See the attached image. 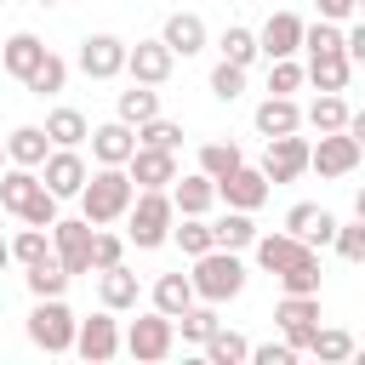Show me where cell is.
Wrapping results in <instances>:
<instances>
[{"mask_svg": "<svg viewBox=\"0 0 365 365\" xmlns=\"http://www.w3.org/2000/svg\"><path fill=\"white\" fill-rule=\"evenodd\" d=\"M131 200H137L131 171H125V165H97V171L86 177V188H80V217H86L91 228H108V222H120V217L131 211Z\"/></svg>", "mask_w": 365, "mask_h": 365, "instance_id": "obj_1", "label": "cell"}, {"mask_svg": "<svg viewBox=\"0 0 365 365\" xmlns=\"http://www.w3.org/2000/svg\"><path fill=\"white\" fill-rule=\"evenodd\" d=\"M171 222H177L171 188H137V200H131V211H125V245L160 251V245L171 240Z\"/></svg>", "mask_w": 365, "mask_h": 365, "instance_id": "obj_2", "label": "cell"}, {"mask_svg": "<svg viewBox=\"0 0 365 365\" xmlns=\"http://www.w3.org/2000/svg\"><path fill=\"white\" fill-rule=\"evenodd\" d=\"M194 297L200 302H228V297H240L245 291V262H240V251H222V245H211L205 257H194Z\"/></svg>", "mask_w": 365, "mask_h": 365, "instance_id": "obj_3", "label": "cell"}, {"mask_svg": "<svg viewBox=\"0 0 365 365\" xmlns=\"http://www.w3.org/2000/svg\"><path fill=\"white\" fill-rule=\"evenodd\" d=\"M74 331H80V319H74V308L63 297H34V314H29V342L34 348L74 354Z\"/></svg>", "mask_w": 365, "mask_h": 365, "instance_id": "obj_4", "label": "cell"}, {"mask_svg": "<svg viewBox=\"0 0 365 365\" xmlns=\"http://www.w3.org/2000/svg\"><path fill=\"white\" fill-rule=\"evenodd\" d=\"M171 348H177V319H171V314L148 308V314H137V319L125 325V354H131L137 365H160Z\"/></svg>", "mask_w": 365, "mask_h": 365, "instance_id": "obj_5", "label": "cell"}, {"mask_svg": "<svg viewBox=\"0 0 365 365\" xmlns=\"http://www.w3.org/2000/svg\"><path fill=\"white\" fill-rule=\"evenodd\" d=\"M125 51H131V40H120V34H86L74 63H80L86 80H120L125 74Z\"/></svg>", "mask_w": 365, "mask_h": 365, "instance_id": "obj_6", "label": "cell"}, {"mask_svg": "<svg viewBox=\"0 0 365 365\" xmlns=\"http://www.w3.org/2000/svg\"><path fill=\"white\" fill-rule=\"evenodd\" d=\"M91 222L86 217H57L51 222V251H57V262L68 268V274H91Z\"/></svg>", "mask_w": 365, "mask_h": 365, "instance_id": "obj_7", "label": "cell"}, {"mask_svg": "<svg viewBox=\"0 0 365 365\" xmlns=\"http://www.w3.org/2000/svg\"><path fill=\"white\" fill-rule=\"evenodd\" d=\"M274 319H279V336H285L297 354H308V342H314V331H319V291H308V297H279Z\"/></svg>", "mask_w": 365, "mask_h": 365, "instance_id": "obj_8", "label": "cell"}, {"mask_svg": "<svg viewBox=\"0 0 365 365\" xmlns=\"http://www.w3.org/2000/svg\"><path fill=\"white\" fill-rule=\"evenodd\" d=\"M120 348H125V336H120V325H114V308H103V314H91V319H80V331H74V354H80V359L108 365Z\"/></svg>", "mask_w": 365, "mask_h": 365, "instance_id": "obj_9", "label": "cell"}, {"mask_svg": "<svg viewBox=\"0 0 365 365\" xmlns=\"http://www.w3.org/2000/svg\"><path fill=\"white\" fill-rule=\"evenodd\" d=\"M359 143L348 137V131H319V143H308V171H319V177H348L354 165H359Z\"/></svg>", "mask_w": 365, "mask_h": 365, "instance_id": "obj_10", "label": "cell"}, {"mask_svg": "<svg viewBox=\"0 0 365 365\" xmlns=\"http://www.w3.org/2000/svg\"><path fill=\"white\" fill-rule=\"evenodd\" d=\"M262 143H268L262 148V177L268 182H297L308 171V137L285 131V137H262Z\"/></svg>", "mask_w": 365, "mask_h": 365, "instance_id": "obj_11", "label": "cell"}, {"mask_svg": "<svg viewBox=\"0 0 365 365\" xmlns=\"http://www.w3.org/2000/svg\"><path fill=\"white\" fill-rule=\"evenodd\" d=\"M86 177H91V165H86V154H80V148H51V154H46V165H40V182H46L57 200H80Z\"/></svg>", "mask_w": 365, "mask_h": 365, "instance_id": "obj_12", "label": "cell"}, {"mask_svg": "<svg viewBox=\"0 0 365 365\" xmlns=\"http://www.w3.org/2000/svg\"><path fill=\"white\" fill-rule=\"evenodd\" d=\"M268 177H262V165H234L222 182H217V200L222 205H234V211H257L262 200H268Z\"/></svg>", "mask_w": 365, "mask_h": 365, "instance_id": "obj_13", "label": "cell"}, {"mask_svg": "<svg viewBox=\"0 0 365 365\" xmlns=\"http://www.w3.org/2000/svg\"><path fill=\"white\" fill-rule=\"evenodd\" d=\"M302 29H308V23H302L297 11H274V17L257 29V51H262L268 63H274V57H297V51H302Z\"/></svg>", "mask_w": 365, "mask_h": 365, "instance_id": "obj_14", "label": "cell"}, {"mask_svg": "<svg viewBox=\"0 0 365 365\" xmlns=\"http://www.w3.org/2000/svg\"><path fill=\"white\" fill-rule=\"evenodd\" d=\"M171 63H177V57H171L165 40H137V46L125 51V74L143 80V86H165V80H171Z\"/></svg>", "mask_w": 365, "mask_h": 365, "instance_id": "obj_15", "label": "cell"}, {"mask_svg": "<svg viewBox=\"0 0 365 365\" xmlns=\"http://www.w3.org/2000/svg\"><path fill=\"white\" fill-rule=\"evenodd\" d=\"M91 160L97 165H125L131 154H137V125H125V120H108V125H91Z\"/></svg>", "mask_w": 365, "mask_h": 365, "instance_id": "obj_16", "label": "cell"}, {"mask_svg": "<svg viewBox=\"0 0 365 365\" xmlns=\"http://www.w3.org/2000/svg\"><path fill=\"white\" fill-rule=\"evenodd\" d=\"M40 57H46V40L29 34V29H17V34L0 40V68H6L11 80H29V74L40 68Z\"/></svg>", "mask_w": 365, "mask_h": 365, "instance_id": "obj_17", "label": "cell"}, {"mask_svg": "<svg viewBox=\"0 0 365 365\" xmlns=\"http://www.w3.org/2000/svg\"><path fill=\"white\" fill-rule=\"evenodd\" d=\"M125 171H131L137 188H171V182H177V154H171V148H137V154L125 160Z\"/></svg>", "mask_w": 365, "mask_h": 365, "instance_id": "obj_18", "label": "cell"}, {"mask_svg": "<svg viewBox=\"0 0 365 365\" xmlns=\"http://www.w3.org/2000/svg\"><path fill=\"white\" fill-rule=\"evenodd\" d=\"M251 251H257V262H262L268 274H285L291 262L314 257V245H308V240H297V234H257V240H251Z\"/></svg>", "mask_w": 365, "mask_h": 365, "instance_id": "obj_19", "label": "cell"}, {"mask_svg": "<svg viewBox=\"0 0 365 365\" xmlns=\"http://www.w3.org/2000/svg\"><path fill=\"white\" fill-rule=\"evenodd\" d=\"M160 40L171 46V57H194V51H205V17L200 11H171Z\"/></svg>", "mask_w": 365, "mask_h": 365, "instance_id": "obj_20", "label": "cell"}, {"mask_svg": "<svg viewBox=\"0 0 365 365\" xmlns=\"http://www.w3.org/2000/svg\"><path fill=\"white\" fill-rule=\"evenodd\" d=\"M257 137H285V131H302V108H297V97H262L257 103Z\"/></svg>", "mask_w": 365, "mask_h": 365, "instance_id": "obj_21", "label": "cell"}, {"mask_svg": "<svg viewBox=\"0 0 365 365\" xmlns=\"http://www.w3.org/2000/svg\"><path fill=\"white\" fill-rule=\"evenodd\" d=\"M308 80H314V91H348V80H354L348 46H342V51H314V57H308Z\"/></svg>", "mask_w": 365, "mask_h": 365, "instance_id": "obj_22", "label": "cell"}, {"mask_svg": "<svg viewBox=\"0 0 365 365\" xmlns=\"http://www.w3.org/2000/svg\"><path fill=\"white\" fill-rule=\"evenodd\" d=\"M171 205H177V217H205V211L217 205V182H211L205 171L177 177V182H171Z\"/></svg>", "mask_w": 365, "mask_h": 365, "instance_id": "obj_23", "label": "cell"}, {"mask_svg": "<svg viewBox=\"0 0 365 365\" xmlns=\"http://www.w3.org/2000/svg\"><path fill=\"white\" fill-rule=\"evenodd\" d=\"M46 154H51V137H46V125H17V131L6 137V160H11V165H29V171H40V165H46Z\"/></svg>", "mask_w": 365, "mask_h": 365, "instance_id": "obj_24", "label": "cell"}, {"mask_svg": "<svg viewBox=\"0 0 365 365\" xmlns=\"http://www.w3.org/2000/svg\"><path fill=\"white\" fill-rule=\"evenodd\" d=\"M97 297H103V308H114V314L137 308V274H131L125 262L103 268V274H97Z\"/></svg>", "mask_w": 365, "mask_h": 365, "instance_id": "obj_25", "label": "cell"}, {"mask_svg": "<svg viewBox=\"0 0 365 365\" xmlns=\"http://www.w3.org/2000/svg\"><path fill=\"white\" fill-rule=\"evenodd\" d=\"M40 194V171H29V165H6L0 171V205H6V217H23V205Z\"/></svg>", "mask_w": 365, "mask_h": 365, "instance_id": "obj_26", "label": "cell"}, {"mask_svg": "<svg viewBox=\"0 0 365 365\" xmlns=\"http://www.w3.org/2000/svg\"><path fill=\"white\" fill-rule=\"evenodd\" d=\"M68 279H74V274L57 262V251L23 268V285H29V297H63V291H68Z\"/></svg>", "mask_w": 365, "mask_h": 365, "instance_id": "obj_27", "label": "cell"}, {"mask_svg": "<svg viewBox=\"0 0 365 365\" xmlns=\"http://www.w3.org/2000/svg\"><path fill=\"white\" fill-rule=\"evenodd\" d=\"M154 114H160V91L143 86V80H131V86L120 91V103H114V120H125V125H143V120H154Z\"/></svg>", "mask_w": 365, "mask_h": 365, "instance_id": "obj_28", "label": "cell"}, {"mask_svg": "<svg viewBox=\"0 0 365 365\" xmlns=\"http://www.w3.org/2000/svg\"><path fill=\"white\" fill-rule=\"evenodd\" d=\"M46 137H51V148H80L91 137V125H86L80 108H51L46 114Z\"/></svg>", "mask_w": 365, "mask_h": 365, "instance_id": "obj_29", "label": "cell"}, {"mask_svg": "<svg viewBox=\"0 0 365 365\" xmlns=\"http://www.w3.org/2000/svg\"><path fill=\"white\" fill-rule=\"evenodd\" d=\"M211 240H217L222 251H245V245L257 240V222H251V211H234V205H228V217H217V222H211Z\"/></svg>", "mask_w": 365, "mask_h": 365, "instance_id": "obj_30", "label": "cell"}, {"mask_svg": "<svg viewBox=\"0 0 365 365\" xmlns=\"http://www.w3.org/2000/svg\"><path fill=\"white\" fill-rule=\"evenodd\" d=\"M188 302H200L188 274H160V279H154V308H160V314H171V319H177Z\"/></svg>", "mask_w": 365, "mask_h": 365, "instance_id": "obj_31", "label": "cell"}, {"mask_svg": "<svg viewBox=\"0 0 365 365\" xmlns=\"http://www.w3.org/2000/svg\"><path fill=\"white\" fill-rule=\"evenodd\" d=\"M200 354L211 359V365H240V359H251V342L240 336V331H228V325H217L205 342H200Z\"/></svg>", "mask_w": 365, "mask_h": 365, "instance_id": "obj_32", "label": "cell"}, {"mask_svg": "<svg viewBox=\"0 0 365 365\" xmlns=\"http://www.w3.org/2000/svg\"><path fill=\"white\" fill-rule=\"evenodd\" d=\"M302 120H308L314 131H342V125H348V103H342V91H319V97L302 108Z\"/></svg>", "mask_w": 365, "mask_h": 365, "instance_id": "obj_33", "label": "cell"}, {"mask_svg": "<svg viewBox=\"0 0 365 365\" xmlns=\"http://www.w3.org/2000/svg\"><path fill=\"white\" fill-rule=\"evenodd\" d=\"M40 257H51V228L23 222V228L11 234V262H17V268H29V262H40Z\"/></svg>", "mask_w": 365, "mask_h": 365, "instance_id": "obj_34", "label": "cell"}, {"mask_svg": "<svg viewBox=\"0 0 365 365\" xmlns=\"http://www.w3.org/2000/svg\"><path fill=\"white\" fill-rule=\"evenodd\" d=\"M217 325H222V319H217V302H188V308L177 314V331H182V342H194V348H200Z\"/></svg>", "mask_w": 365, "mask_h": 365, "instance_id": "obj_35", "label": "cell"}, {"mask_svg": "<svg viewBox=\"0 0 365 365\" xmlns=\"http://www.w3.org/2000/svg\"><path fill=\"white\" fill-rule=\"evenodd\" d=\"M23 86H29L34 97H57V91L68 86V63H63L57 51H46V57H40V68H34V74H29Z\"/></svg>", "mask_w": 365, "mask_h": 365, "instance_id": "obj_36", "label": "cell"}, {"mask_svg": "<svg viewBox=\"0 0 365 365\" xmlns=\"http://www.w3.org/2000/svg\"><path fill=\"white\" fill-rule=\"evenodd\" d=\"M234 165H245V154H240V143H200V171L211 177V182H222Z\"/></svg>", "mask_w": 365, "mask_h": 365, "instance_id": "obj_37", "label": "cell"}, {"mask_svg": "<svg viewBox=\"0 0 365 365\" xmlns=\"http://www.w3.org/2000/svg\"><path fill=\"white\" fill-rule=\"evenodd\" d=\"M308 354H314V359H325V365H342V359H354V336H348V331H336V325H319V331H314V342H308Z\"/></svg>", "mask_w": 365, "mask_h": 365, "instance_id": "obj_38", "label": "cell"}, {"mask_svg": "<svg viewBox=\"0 0 365 365\" xmlns=\"http://www.w3.org/2000/svg\"><path fill=\"white\" fill-rule=\"evenodd\" d=\"M217 51H222L228 63H240V68H251V63L262 57V51H257V34H251V29H240V23H228V29H222Z\"/></svg>", "mask_w": 365, "mask_h": 365, "instance_id": "obj_39", "label": "cell"}, {"mask_svg": "<svg viewBox=\"0 0 365 365\" xmlns=\"http://www.w3.org/2000/svg\"><path fill=\"white\" fill-rule=\"evenodd\" d=\"M137 148H182V125L177 120H165V114H154V120H143L137 125Z\"/></svg>", "mask_w": 365, "mask_h": 365, "instance_id": "obj_40", "label": "cell"}, {"mask_svg": "<svg viewBox=\"0 0 365 365\" xmlns=\"http://www.w3.org/2000/svg\"><path fill=\"white\" fill-rule=\"evenodd\" d=\"M171 240L182 245V257H205L217 240H211V222L205 217H182V222H171Z\"/></svg>", "mask_w": 365, "mask_h": 365, "instance_id": "obj_41", "label": "cell"}, {"mask_svg": "<svg viewBox=\"0 0 365 365\" xmlns=\"http://www.w3.org/2000/svg\"><path fill=\"white\" fill-rule=\"evenodd\" d=\"M279 279V291L285 297H308V291H319V251L314 257H302V262H291L285 274H274Z\"/></svg>", "mask_w": 365, "mask_h": 365, "instance_id": "obj_42", "label": "cell"}, {"mask_svg": "<svg viewBox=\"0 0 365 365\" xmlns=\"http://www.w3.org/2000/svg\"><path fill=\"white\" fill-rule=\"evenodd\" d=\"M302 80H308V68H302L297 57H274V63H268V91H274V97L302 91Z\"/></svg>", "mask_w": 365, "mask_h": 365, "instance_id": "obj_43", "label": "cell"}, {"mask_svg": "<svg viewBox=\"0 0 365 365\" xmlns=\"http://www.w3.org/2000/svg\"><path fill=\"white\" fill-rule=\"evenodd\" d=\"M240 91H245V68H240V63H228V57H222V63H217V68H211V97H217V103H234V97H240Z\"/></svg>", "mask_w": 365, "mask_h": 365, "instance_id": "obj_44", "label": "cell"}, {"mask_svg": "<svg viewBox=\"0 0 365 365\" xmlns=\"http://www.w3.org/2000/svg\"><path fill=\"white\" fill-rule=\"evenodd\" d=\"M114 262H125V240L108 234V228H97V234H91V274H103V268H114Z\"/></svg>", "mask_w": 365, "mask_h": 365, "instance_id": "obj_45", "label": "cell"}, {"mask_svg": "<svg viewBox=\"0 0 365 365\" xmlns=\"http://www.w3.org/2000/svg\"><path fill=\"white\" fill-rule=\"evenodd\" d=\"M331 245H336L342 262L359 268V262H365V222H359V217H354V222H336V240H331Z\"/></svg>", "mask_w": 365, "mask_h": 365, "instance_id": "obj_46", "label": "cell"}, {"mask_svg": "<svg viewBox=\"0 0 365 365\" xmlns=\"http://www.w3.org/2000/svg\"><path fill=\"white\" fill-rule=\"evenodd\" d=\"M17 222H34V228H51V222H57V194H51V188L40 182V194H34L29 205H23V217H17Z\"/></svg>", "mask_w": 365, "mask_h": 365, "instance_id": "obj_47", "label": "cell"}, {"mask_svg": "<svg viewBox=\"0 0 365 365\" xmlns=\"http://www.w3.org/2000/svg\"><path fill=\"white\" fill-rule=\"evenodd\" d=\"M319 217H325V205H308V200H302V205H291V211H285V234H297V240H308Z\"/></svg>", "mask_w": 365, "mask_h": 365, "instance_id": "obj_48", "label": "cell"}, {"mask_svg": "<svg viewBox=\"0 0 365 365\" xmlns=\"http://www.w3.org/2000/svg\"><path fill=\"white\" fill-rule=\"evenodd\" d=\"M251 359L257 365H297V348L291 342H262V348H251Z\"/></svg>", "mask_w": 365, "mask_h": 365, "instance_id": "obj_49", "label": "cell"}, {"mask_svg": "<svg viewBox=\"0 0 365 365\" xmlns=\"http://www.w3.org/2000/svg\"><path fill=\"white\" fill-rule=\"evenodd\" d=\"M342 46H348V57H354V63H365V17H359L354 29H342Z\"/></svg>", "mask_w": 365, "mask_h": 365, "instance_id": "obj_50", "label": "cell"}, {"mask_svg": "<svg viewBox=\"0 0 365 365\" xmlns=\"http://www.w3.org/2000/svg\"><path fill=\"white\" fill-rule=\"evenodd\" d=\"M314 11L331 17V23H342V17H354V0H314Z\"/></svg>", "mask_w": 365, "mask_h": 365, "instance_id": "obj_51", "label": "cell"}, {"mask_svg": "<svg viewBox=\"0 0 365 365\" xmlns=\"http://www.w3.org/2000/svg\"><path fill=\"white\" fill-rule=\"evenodd\" d=\"M342 131H348V137L365 148V108H348V125H342Z\"/></svg>", "mask_w": 365, "mask_h": 365, "instance_id": "obj_52", "label": "cell"}, {"mask_svg": "<svg viewBox=\"0 0 365 365\" xmlns=\"http://www.w3.org/2000/svg\"><path fill=\"white\" fill-rule=\"evenodd\" d=\"M0 268H11V240L0 234Z\"/></svg>", "mask_w": 365, "mask_h": 365, "instance_id": "obj_53", "label": "cell"}, {"mask_svg": "<svg viewBox=\"0 0 365 365\" xmlns=\"http://www.w3.org/2000/svg\"><path fill=\"white\" fill-rule=\"evenodd\" d=\"M354 217H359V222H365V188H359V194H354Z\"/></svg>", "mask_w": 365, "mask_h": 365, "instance_id": "obj_54", "label": "cell"}, {"mask_svg": "<svg viewBox=\"0 0 365 365\" xmlns=\"http://www.w3.org/2000/svg\"><path fill=\"white\" fill-rule=\"evenodd\" d=\"M354 359H359V365H365V348H359V342H354Z\"/></svg>", "mask_w": 365, "mask_h": 365, "instance_id": "obj_55", "label": "cell"}, {"mask_svg": "<svg viewBox=\"0 0 365 365\" xmlns=\"http://www.w3.org/2000/svg\"><path fill=\"white\" fill-rule=\"evenodd\" d=\"M6 165H11V160H6V143H0V171H6Z\"/></svg>", "mask_w": 365, "mask_h": 365, "instance_id": "obj_56", "label": "cell"}, {"mask_svg": "<svg viewBox=\"0 0 365 365\" xmlns=\"http://www.w3.org/2000/svg\"><path fill=\"white\" fill-rule=\"evenodd\" d=\"M354 11H365V0H354Z\"/></svg>", "mask_w": 365, "mask_h": 365, "instance_id": "obj_57", "label": "cell"}, {"mask_svg": "<svg viewBox=\"0 0 365 365\" xmlns=\"http://www.w3.org/2000/svg\"><path fill=\"white\" fill-rule=\"evenodd\" d=\"M34 6H57V0H34Z\"/></svg>", "mask_w": 365, "mask_h": 365, "instance_id": "obj_58", "label": "cell"}, {"mask_svg": "<svg viewBox=\"0 0 365 365\" xmlns=\"http://www.w3.org/2000/svg\"><path fill=\"white\" fill-rule=\"evenodd\" d=\"M0 222H6V205H0Z\"/></svg>", "mask_w": 365, "mask_h": 365, "instance_id": "obj_59", "label": "cell"}]
</instances>
